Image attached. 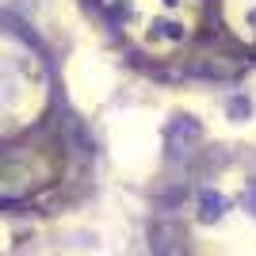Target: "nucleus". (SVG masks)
<instances>
[{
	"label": "nucleus",
	"mask_w": 256,
	"mask_h": 256,
	"mask_svg": "<svg viewBox=\"0 0 256 256\" xmlns=\"http://www.w3.org/2000/svg\"><path fill=\"white\" fill-rule=\"evenodd\" d=\"M241 206H245L248 214H256V180L245 184V192H241Z\"/></svg>",
	"instance_id": "5"
},
{
	"label": "nucleus",
	"mask_w": 256,
	"mask_h": 256,
	"mask_svg": "<svg viewBox=\"0 0 256 256\" xmlns=\"http://www.w3.org/2000/svg\"><path fill=\"white\" fill-rule=\"evenodd\" d=\"M153 252L157 256H180V226L176 222H160L157 230H153Z\"/></svg>",
	"instance_id": "2"
},
{
	"label": "nucleus",
	"mask_w": 256,
	"mask_h": 256,
	"mask_svg": "<svg viewBox=\"0 0 256 256\" xmlns=\"http://www.w3.org/2000/svg\"><path fill=\"white\" fill-rule=\"evenodd\" d=\"M226 210H230V199H226L222 192H203L199 195V222L203 226H214Z\"/></svg>",
	"instance_id": "3"
},
{
	"label": "nucleus",
	"mask_w": 256,
	"mask_h": 256,
	"mask_svg": "<svg viewBox=\"0 0 256 256\" xmlns=\"http://www.w3.org/2000/svg\"><path fill=\"white\" fill-rule=\"evenodd\" d=\"M199 134H203V126H199V118H192V115H176L168 122V130H164L172 153H188L195 142H199Z\"/></svg>",
	"instance_id": "1"
},
{
	"label": "nucleus",
	"mask_w": 256,
	"mask_h": 256,
	"mask_svg": "<svg viewBox=\"0 0 256 256\" xmlns=\"http://www.w3.org/2000/svg\"><path fill=\"white\" fill-rule=\"evenodd\" d=\"M226 111H230L234 122H245V118L252 115V100H248V96H230V100H226Z\"/></svg>",
	"instance_id": "4"
}]
</instances>
